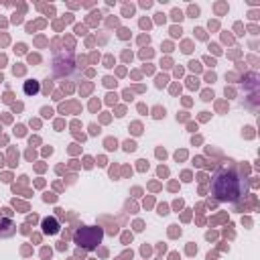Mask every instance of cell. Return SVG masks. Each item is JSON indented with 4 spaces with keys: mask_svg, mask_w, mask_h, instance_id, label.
Listing matches in <instances>:
<instances>
[{
    "mask_svg": "<svg viewBox=\"0 0 260 260\" xmlns=\"http://www.w3.org/2000/svg\"><path fill=\"white\" fill-rule=\"evenodd\" d=\"M102 236H104V232L100 228H81L75 232V244H79L87 250H93L102 242Z\"/></svg>",
    "mask_w": 260,
    "mask_h": 260,
    "instance_id": "obj_2",
    "label": "cell"
},
{
    "mask_svg": "<svg viewBox=\"0 0 260 260\" xmlns=\"http://www.w3.org/2000/svg\"><path fill=\"white\" fill-rule=\"evenodd\" d=\"M24 91H26V93H35V91H37V83H35V81H32V83H26Z\"/></svg>",
    "mask_w": 260,
    "mask_h": 260,
    "instance_id": "obj_4",
    "label": "cell"
},
{
    "mask_svg": "<svg viewBox=\"0 0 260 260\" xmlns=\"http://www.w3.org/2000/svg\"><path fill=\"white\" fill-rule=\"evenodd\" d=\"M211 191L217 201H238L246 193V187L242 185V177L236 171L221 169L211 181Z\"/></svg>",
    "mask_w": 260,
    "mask_h": 260,
    "instance_id": "obj_1",
    "label": "cell"
},
{
    "mask_svg": "<svg viewBox=\"0 0 260 260\" xmlns=\"http://www.w3.org/2000/svg\"><path fill=\"white\" fill-rule=\"evenodd\" d=\"M43 230H45L47 234H57V232H59V223H57V219H53V217L43 219Z\"/></svg>",
    "mask_w": 260,
    "mask_h": 260,
    "instance_id": "obj_3",
    "label": "cell"
}]
</instances>
